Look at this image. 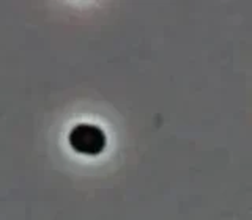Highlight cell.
<instances>
[{"label": "cell", "instance_id": "obj_1", "mask_svg": "<svg viewBox=\"0 0 252 220\" xmlns=\"http://www.w3.org/2000/svg\"><path fill=\"white\" fill-rule=\"evenodd\" d=\"M69 145L76 153L85 156H98L106 148V134L98 126L93 124H77L69 132Z\"/></svg>", "mask_w": 252, "mask_h": 220}]
</instances>
